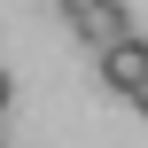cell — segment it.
Here are the masks:
<instances>
[{
	"mask_svg": "<svg viewBox=\"0 0 148 148\" xmlns=\"http://www.w3.org/2000/svg\"><path fill=\"white\" fill-rule=\"evenodd\" d=\"M55 8L70 16V31H78V39L94 47V55H101L109 39H125V31H133V16H125V0H55Z\"/></svg>",
	"mask_w": 148,
	"mask_h": 148,
	"instance_id": "obj_1",
	"label": "cell"
},
{
	"mask_svg": "<svg viewBox=\"0 0 148 148\" xmlns=\"http://www.w3.org/2000/svg\"><path fill=\"white\" fill-rule=\"evenodd\" d=\"M140 78H148V39L140 31L109 39V47H101V86H109V94H133Z\"/></svg>",
	"mask_w": 148,
	"mask_h": 148,
	"instance_id": "obj_2",
	"label": "cell"
},
{
	"mask_svg": "<svg viewBox=\"0 0 148 148\" xmlns=\"http://www.w3.org/2000/svg\"><path fill=\"white\" fill-rule=\"evenodd\" d=\"M125 101H133V109H140V117H148V78H140V86H133V94H125Z\"/></svg>",
	"mask_w": 148,
	"mask_h": 148,
	"instance_id": "obj_3",
	"label": "cell"
},
{
	"mask_svg": "<svg viewBox=\"0 0 148 148\" xmlns=\"http://www.w3.org/2000/svg\"><path fill=\"white\" fill-rule=\"evenodd\" d=\"M8 94H16V86H8V70H0V109H8Z\"/></svg>",
	"mask_w": 148,
	"mask_h": 148,
	"instance_id": "obj_4",
	"label": "cell"
}]
</instances>
